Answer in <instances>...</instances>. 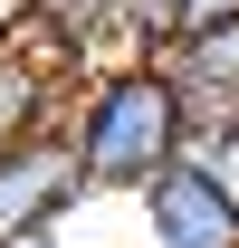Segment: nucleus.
Segmentation results:
<instances>
[{
    "mask_svg": "<svg viewBox=\"0 0 239 248\" xmlns=\"http://www.w3.org/2000/svg\"><path fill=\"white\" fill-rule=\"evenodd\" d=\"M144 248H239V162L220 153H172L144 191Z\"/></svg>",
    "mask_w": 239,
    "mask_h": 248,
    "instance_id": "2",
    "label": "nucleus"
},
{
    "mask_svg": "<svg viewBox=\"0 0 239 248\" xmlns=\"http://www.w3.org/2000/svg\"><path fill=\"white\" fill-rule=\"evenodd\" d=\"M10 38H29V0H0V48Z\"/></svg>",
    "mask_w": 239,
    "mask_h": 248,
    "instance_id": "8",
    "label": "nucleus"
},
{
    "mask_svg": "<svg viewBox=\"0 0 239 248\" xmlns=\"http://www.w3.org/2000/svg\"><path fill=\"white\" fill-rule=\"evenodd\" d=\"M239 0H115V58H153L191 19H230Z\"/></svg>",
    "mask_w": 239,
    "mask_h": 248,
    "instance_id": "6",
    "label": "nucleus"
},
{
    "mask_svg": "<svg viewBox=\"0 0 239 248\" xmlns=\"http://www.w3.org/2000/svg\"><path fill=\"white\" fill-rule=\"evenodd\" d=\"M67 153H77L86 201H105V191L134 201L172 153H191V124H182L163 67H153V58H105V67H86V77H77V105H67Z\"/></svg>",
    "mask_w": 239,
    "mask_h": 248,
    "instance_id": "1",
    "label": "nucleus"
},
{
    "mask_svg": "<svg viewBox=\"0 0 239 248\" xmlns=\"http://www.w3.org/2000/svg\"><path fill=\"white\" fill-rule=\"evenodd\" d=\"M77 210H86V182H77L67 134L0 143V239L10 229H38V219H77Z\"/></svg>",
    "mask_w": 239,
    "mask_h": 248,
    "instance_id": "4",
    "label": "nucleus"
},
{
    "mask_svg": "<svg viewBox=\"0 0 239 248\" xmlns=\"http://www.w3.org/2000/svg\"><path fill=\"white\" fill-rule=\"evenodd\" d=\"M153 67H163V86H172L191 143L220 153V143L239 134V10H230V19H191V29H172L163 48H153Z\"/></svg>",
    "mask_w": 239,
    "mask_h": 248,
    "instance_id": "3",
    "label": "nucleus"
},
{
    "mask_svg": "<svg viewBox=\"0 0 239 248\" xmlns=\"http://www.w3.org/2000/svg\"><path fill=\"white\" fill-rule=\"evenodd\" d=\"M0 248H67V219H38V229H10Z\"/></svg>",
    "mask_w": 239,
    "mask_h": 248,
    "instance_id": "7",
    "label": "nucleus"
},
{
    "mask_svg": "<svg viewBox=\"0 0 239 248\" xmlns=\"http://www.w3.org/2000/svg\"><path fill=\"white\" fill-rule=\"evenodd\" d=\"M67 105H77V77L48 67L29 38L0 48V143H29V134H67Z\"/></svg>",
    "mask_w": 239,
    "mask_h": 248,
    "instance_id": "5",
    "label": "nucleus"
}]
</instances>
